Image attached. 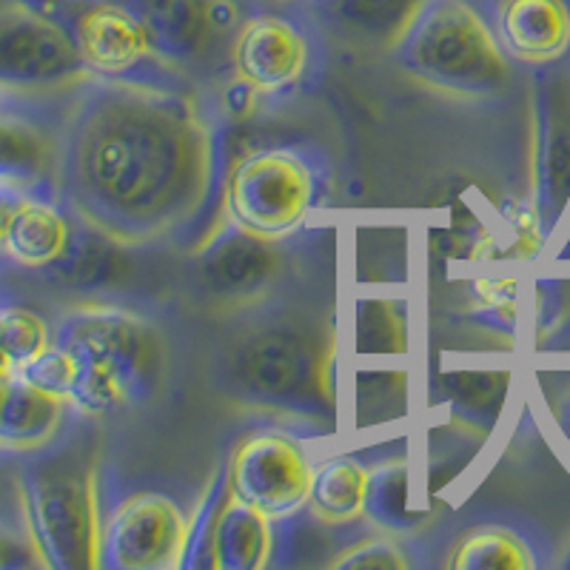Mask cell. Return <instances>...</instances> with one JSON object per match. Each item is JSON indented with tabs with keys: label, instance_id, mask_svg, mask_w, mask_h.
I'll list each match as a JSON object with an SVG mask.
<instances>
[{
	"label": "cell",
	"instance_id": "f1b7e54d",
	"mask_svg": "<svg viewBox=\"0 0 570 570\" xmlns=\"http://www.w3.org/2000/svg\"><path fill=\"white\" fill-rule=\"evenodd\" d=\"M14 191H7V188H0V254H3V243H7V228H9V217H12V208L18 203Z\"/></svg>",
	"mask_w": 570,
	"mask_h": 570
},
{
	"label": "cell",
	"instance_id": "ba28073f",
	"mask_svg": "<svg viewBox=\"0 0 570 570\" xmlns=\"http://www.w3.org/2000/svg\"><path fill=\"white\" fill-rule=\"evenodd\" d=\"M52 18L69 35L91 78H140L157 66L149 35L129 0H14Z\"/></svg>",
	"mask_w": 570,
	"mask_h": 570
},
{
	"label": "cell",
	"instance_id": "603a6c76",
	"mask_svg": "<svg viewBox=\"0 0 570 570\" xmlns=\"http://www.w3.org/2000/svg\"><path fill=\"white\" fill-rule=\"evenodd\" d=\"M365 519L385 533H405L416 528L420 517L409 508V462L402 456L371 471Z\"/></svg>",
	"mask_w": 570,
	"mask_h": 570
},
{
	"label": "cell",
	"instance_id": "4fadbf2b",
	"mask_svg": "<svg viewBox=\"0 0 570 570\" xmlns=\"http://www.w3.org/2000/svg\"><path fill=\"white\" fill-rule=\"evenodd\" d=\"M91 75L52 18L9 0L0 9V86L60 95Z\"/></svg>",
	"mask_w": 570,
	"mask_h": 570
},
{
	"label": "cell",
	"instance_id": "484cf974",
	"mask_svg": "<svg viewBox=\"0 0 570 570\" xmlns=\"http://www.w3.org/2000/svg\"><path fill=\"white\" fill-rule=\"evenodd\" d=\"M360 351H402V320L394 317V305L363 303Z\"/></svg>",
	"mask_w": 570,
	"mask_h": 570
},
{
	"label": "cell",
	"instance_id": "cb8c5ba5",
	"mask_svg": "<svg viewBox=\"0 0 570 570\" xmlns=\"http://www.w3.org/2000/svg\"><path fill=\"white\" fill-rule=\"evenodd\" d=\"M55 343V331L27 305L0 303V365L3 374H18Z\"/></svg>",
	"mask_w": 570,
	"mask_h": 570
},
{
	"label": "cell",
	"instance_id": "4316f807",
	"mask_svg": "<svg viewBox=\"0 0 570 570\" xmlns=\"http://www.w3.org/2000/svg\"><path fill=\"white\" fill-rule=\"evenodd\" d=\"M20 376H27L29 383L40 385V389L52 391V394L69 400L71 380H75V365H71V356L60 348L58 343H52L38 360L27 365L23 371H18Z\"/></svg>",
	"mask_w": 570,
	"mask_h": 570
},
{
	"label": "cell",
	"instance_id": "ac0fdd59",
	"mask_svg": "<svg viewBox=\"0 0 570 570\" xmlns=\"http://www.w3.org/2000/svg\"><path fill=\"white\" fill-rule=\"evenodd\" d=\"M274 519L246 505L226 488L214 511L200 570H263L272 564Z\"/></svg>",
	"mask_w": 570,
	"mask_h": 570
},
{
	"label": "cell",
	"instance_id": "f546056e",
	"mask_svg": "<svg viewBox=\"0 0 570 570\" xmlns=\"http://www.w3.org/2000/svg\"><path fill=\"white\" fill-rule=\"evenodd\" d=\"M557 422H559V428H562L564 440L570 442V394L564 396L562 405H559V409H557Z\"/></svg>",
	"mask_w": 570,
	"mask_h": 570
},
{
	"label": "cell",
	"instance_id": "30bf717a",
	"mask_svg": "<svg viewBox=\"0 0 570 570\" xmlns=\"http://www.w3.org/2000/svg\"><path fill=\"white\" fill-rule=\"evenodd\" d=\"M226 480L240 502L279 522L308 505L314 468L297 436L277 428H257L234 445Z\"/></svg>",
	"mask_w": 570,
	"mask_h": 570
},
{
	"label": "cell",
	"instance_id": "8fae6325",
	"mask_svg": "<svg viewBox=\"0 0 570 570\" xmlns=\"http://www.w3.org/2000/svg\"><path fill=\"white\" fill-rule=\"evenodd\" d=\"M191 519L157 491L124 497L106 513L100 570H183Z\"/></svg>",
	"mask_w": 570,
	"mask_h": 570
},
{
	"label": "cell",
	"instance_id": "8992f818",
	"mask_svg": "<svg viewBox=\"0 0 570 570\" xmlns=\"http://www.w3.org/2000/svg\"><path fill=\"white\" fill-rule=\"evenodd\" d=\"M320 200V175L299 149L246 151L223 175V220L257 237H292Z\"/></svg>",
	"mask_w": 570,
	"mask_h": 570
},
{
	"label": "cell",
	"instance_id": "52a82bcc",
	"mask_svg": "<svg viewBox=\"0 0 570 570\" xmlns=\"http://www.w3.org/2000/svg\"><path fill=\"white\" fill-rule=\"evenodd\" d=\"M294 252L288 237L268 240L220 220L195 248L186 274L197 297L234 317L292 292L297 279Z\"/></svg>",
	"mask_w": 570,
	"mask_h": 570
},
{
	"label": "cell",
	"instance_id": "277c9868",
	"mask_svg": "<svg viewBox=\"0 0 570 570\" xmlns=\"http://www.w3.org/2000/svg\"><path fill=\"white\" fill-rule=\"evenodd\" d=\"M55 343L71 356V409L109 414L149 400L166 371V340L142 314L89 303L63 314Z\"/></svg>",
	"mask_w": 570,
	"mask_h": 570
},
{
	"label": "cell",
	"instance_id": "ffe728a7",
	"mask_svg": "<svg viewBox=\"0 0 570 570\" xmlns=\"http://www.w3.org/2000/svg\"><path fill=\"white\" fill-rule=\"evenodd\" d=\"M71 402L29 383L27 376L7 374L0 400V451L35 454L52 445L66 428Z\"/></svg>",
	"mask_w": 570,
	"mask_h": 570
},
{
	"label": "cell",
	"instance_id": "9a60e30c",
	"mask_svg": "<svg viewBox=\"0 0 570 570\" xmlns=\"http://www.w3.org/2000/svg\"><path fill=\"white\" fill-rule=\"evenodd\" d=\"M531 175L537 223L548 237L570 203V75L564 71L537 78Z\"/></svg>",
	"mask_w": 570,
	"mask_h": 570
},
{
	"label": "cell",
	"instance_id": "4dcf8cb0",
	"mask_svg": "<svg viewBox=\"0 0 570 570\" xmlns=\"http://www.w3.org/2000/svg\"><path fill=\"white\" fill-rule=\"evenodd\" d=\"M240 3H248V7H257V9H279L285 3H292V0H240Z\"/></svg>",
	"mask_w": 570,
	"mask_h": 570
},
{
	"label": "cell",
	"instance_id": "3957f363",
	"mask_svg": "<svg viewBox=\"0 0 570 570\" xmlns=\"http://www.w3.org/2000/svg\"><path fill=\"white\" fill-rule=\"evenodd\" d=\"M98 440L80 428L60 434L52 445L29 454L18 473L23 528L32 537L43 568H100V508Z\"/></svg>",
	"mask_w": 570,
	"mask_h": 570
},
{
	"label": "cell",
	"instance_id": "7402d4cb",
	"mask_svg": "<svg viewBox=\"0 0 570 570\" xmlns=\"http://www.w3.org/2000/svg\"><path fill=\"white\" fill-rule=\"evenodd\" d=\"M448 570H531L537 557L525 537L508 525H476L462 533L445 557Z\"/></svg>",
	"mask_w": 570,
	"mask_h": 570
},
{
	"label": "cell",
	"instance_id": "83f0119b",
	"mask_svg": "<svg viewBox=\"0 0 570 570\" xmlns=\"http://www.w3.org/2000/svg\"><path fill=\"white\" fill-rule=\"evenodd\" d=\"M23 568H43L32 537L27 533V528L18 531V528L0 522V570Z\"/></svg>",
	"mask_w": 570,
	"mask_h": 570
},
{
	"label": "cell",
	"instance_id": "6da1fadb",
	"mask_svg": "<svg viewBox=\"0 0 570 570\" xmlns=\"http://www.w3.org/2000/svg\"><path fill=\"white\" fill-rule=\"evenodd\" d=\"M223 137L197 95L149 78H89L66 106L58 200L124 246L200 226L220 200Z\"/></svg>",
	"mask_w": 570,
	"mask_h": 570
},
{
	"label": "cell",
	"instance_id": "d6a6232c",
	"mask_svg": "<svg viewBox=\"0 0 570 570\" xmlns=\"http://www.w3.org/2000/svg\"><path fill=\"white\" fill-rule=\"evenodd\" d=\"M0 374H3V365H0Z\"/></svg>",
	"mask_w": 570,
	"mask_h": 570
},
{
	"label": "cell",
	"instance_id": "5b68a950",
	"mask_svg": "<svg viewBox=\"0 0 570 570\" xmlns=\"http://www.w3.org/2000/svg\"><path fill=\"white\" fill-rule=\"evenodd\" d=\"M391 60L416 83L462 100L502 98L513 60L471 0H422Z\"/></svg>",
	"mask_w": 570,
	"mask_h": 570
},
{
	"label": "cell",
	"instance_id": "d4e9b609",
	"mask_svg": "<svg viewBox=\"0 0 570 570\" xmlns=\"http://www.w3.org/2000/svg\"><path fill=\"white\" fill-rule=\"evenodd\" d=\"M334 570H409L411 559L394 537H368L345 544L340 557L328 562Z\"/></svg>",
	"mask_w": 570,
	"mask_h": 570
},
{
	"label": "cell",
	"instance_id": "5bb4252c",
	"mask_svg": "<svg viewBox=\"0 0 570 570\" xmlns=\"http://www.w3.org/2000/svg\"><path fill=\"white\" fill-rule=\"evenodd\" d=\"M43 91L0 86V188L14 195L58 197L63 117H49Z\"/></svg>",
	"mask_w": 570,
	"mask_h": 570
},
{
	"label": "cell",
	"instance_id": "7a4b0ae2",
	"mask_svg": "<svg viewBox=\"0 0 570 570\" xmlns=\"http://www.w3.org/2000/svg\"><path fill=\"white\" fill-rule=\"evenodd\" d=\"M234 320L214 354L217 389L266 414L334 420L337 331L331 312L283 297Z\"/></svg>",
	"mask_w": 570,
	"mask_h": 570
},
{
	"label": "cell",
	"instance_id": "836d02e7",
	"mask_svg": "<svg viewBox=\"0 0 570 570\" xmlns=\"http://www.w3.org/2000/svg\"><path fill=\"white\" fill-rule=\"evenodd\" d=\"M568 252H570V246H568Z\"/></svg>",
	"mask_w": 570,
	"mask_h": 570
},
{
	"label": "cell",
	"instance_id": "d6986e66",
	"mask_svg": "<svg viewBox=\"0 0 570 570\" xmlns=\"http://www.w3.org/2000/svg\"><path fill=\"white\" fill-rule=\"evenodd\" d=\"M75 240V214L58 197H18L9 217L3 254L20 268L43 274L66 257Z\"/></svg>",
	"mask_w": 570,
	"mask_h": 570
},
{
	"label": "cell",
	"instance_id": "1f68e13d",
	"mask_svg": "<svg viewBox=\"0 0 570 570\" xmlns=\"http://www.w3.org/2000/svg\"><path fill=\"white\" fill-rule=\"evenodd\" d=\"M3 389H7V374H0V400H3Z\"/></svg>",
	"mask_w": 570,
	"mask_h": 570
},
{
	"label": "cell",
	"instance_id": "9c48e42d",
	"mask_svg": "<svg viewBox=\"0 0 570 570\" xmlns=\"http://www.w3.org/2000/svg\"><path fill=\"white\" fill-rule=\"evenodd\" d=\"M149 35L157 69L200 71L228 63L240 0H129Z\"/></svg>",
	"mask_w": 570,
	"mask_h": 570
},
{
	"label": "cell",
	"instance_id": "7c38bea8",
	"mask_svg": "<svg viewBox=\"0 0 570 570\" xmlns=\"http://www.w3.org/2000/svg\"><path fill=\"white\" fill-rule=\"evenodd\" d=\"M317 35L288 9H259L240 20L228 49L232 80L252 95H279L312 71Z\"/></svg>",
	"mask_w": 570,
	"mask_h": 570
},
{
	"label": "cell",
	"instance_id": "2e32d148",
	"mask_svg": "<svg viewBox=\"0 0 570 570\" xmlns=\"http://www.w3.org/2000/svg\"><path fill=\"white\" fill-rule=\"evenodd\" d=\"M420 3L422 0H292L279 9L305 20V27L325 43L356 52H391Z\"/></svg>",
	"mask_w": 570,
	"mask_h": 570
},
{
	"label": "cell",
	"instance_id": "e0dca14e",
	"mask_svg": "<svg viewBox=\"0 0 570 570\" xmlns=\"http://www.w3.org/2000/svg\"><path fill=\"white\" fill-rule=\"evenodd\" d=\"M493 32L511 60L533 69L557 66L570 52L568 0H499Z\"/></svg>",
	"mask_w": 570,
	"mask_h": 570
},
{
	"label": "cell",
	"instance_id": "44dd1931",
	"mask_svg": "<svg viewBox=\"0 0 570 570\" xmlns=\"http://www.w3.org/2000/svg\"><path fill=\"white\" fill-rule=\"evenodd\" d=\"M371 471L351 456L328 460L314 471L308 508L323 525H351L365 517Z\"/></svg>",
	"mask_w": 570,
	"mask_h": 570
}]
</instances>
